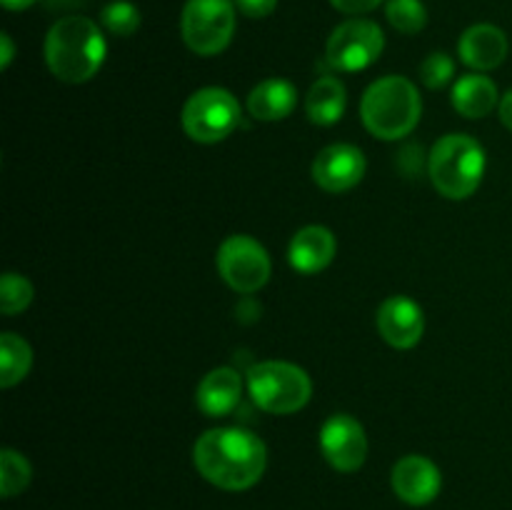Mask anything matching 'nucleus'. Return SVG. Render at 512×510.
Wrapping results in <instances>:
<instances>
[{"mask_svg":"<svg viewBox=\"0 0 512 510\" xmlns=\"http://www.w3.org/2000/svg\"><path fill=\"white\" fill-rule=\"evenodd\" d=\"M423 115L418 88L403 75H385L375 80L363 95L360 118L378 140H400L415 130Z\"/></svg>","mask_w":512,"mask_h":510,"instance_id":"7ed1b4c3","label":"nucleus"},{"mask_svg":"<svg viewBox=\"0 0 512 510\" xmlns=\"http://www.w3.org/2000/svg\"><path fill=\"white\" fill-rule=\"evenodd\" d=\"M243 398V375L235 368H215L200 380L195 403L208 418H225L233 413Z\"/></svg>","mask_w":512,"mask_h":510,"instance_id":"dca6fc26","label":"nucleus"},{"mask_svg":"<svg viewBox=\"0 0 512 510\" xmlns=\"http://www.w3.org/2000/svg\"><path fill=\"white\" fill-rule=\"evenodd\" d=\"M508 35L493 23L470 25L458 40V55L475 73H488L500 68L508 58Z\"/></svg>","mask_w":512,"mask_h":510,"instance_id":"4468645a","label":"nucleus"},{"mask_svg":"<svg viewBox=\"0 0 512 510\" xmlns=\"http://www.w3.org/2000/svg\"><path fill=\"white\" fill-rule=\"evenodd\" d=\"M100 23L108 33L120 35V38H128L143 23V15L135 8V3L130 0H110L103 10H100Z\"/></svg>","mask_w":512,"mask_h":510,"instance_id":"5701e85b","label":"nucleus"},{"mask_svg":"<svg viewBox=\"0 0 512 510\" xmlns=\"http://www.w3.org/2000/svg\"><path fill=\"white\" fill-rule=\"evenodd\" d=\"M320 450L340 473H355L368 458L365 428L348 413H335L320 428Z\"/></svg>","mask_w":512,"mask_h":510,"instance_id":"9d476101","label":"nucleus"},{"mask_svg":"<svg viewBox=\"0 0 512 510\" xmlns=\"http://www.w3.org/2000/svg\"><path fill=\"white\" fill-rule=\"evenodd\" d=\"M33 303V283L20 273H5L0 280V310L3 315L23 313Z\"/></svg>","mask_w":512,"mask_h":510,"instance_id":"b1692460","label":"nucleus"},{"mask_svg":"<svg viewBox=\"0 0 512 510\" xmlns=\"http://www.w3.org/2000/svg\"><path fill=\"white\" fill-rule=\"evenodd\" d=\"M235 8L245 15V18H268L275 8H278V0H235Z\"/></svg>","mask_w":512,"mask_h":510,"instance_id":"a878e982","label":"nucleus"},{"mask_svg":"<svg viewBox=\"0 0 512 510\" xmlns=\"http://www.w3.org/2000/svg\"><path fill=\"white\" fill-rule=\"evenodd\" d=\"M298 105V90L290 80L268 78L255 85L248 95V110L255 120L275 123L285 120Z\"/></svg>","mask_w":512,"mask_h":510,"instance_id":"f3484780","label":"nucleus"},{"mask_svg":"<svg viewBox=\"0 0 512 510\" xmlns=\"http://www.w3.org/2000/svg\"><path fill=\"white\" fill-rule=\"evenodd\" d=\"M33 478V468H30L28 458L18 450L5 448L0 453V493L3 498H13V495L23 493Z\"/></svg>","mask_w":512,"mask_h":510,"instance_id":"412c9836","label":"nucleus"},{"mask_svg":"<svg viewBox=\"0 0 512 510\" xmlns=\"http://www.w3.org/2000/svg\"><path fill=\"white\" fill-rule=\"evenodd\" d=\"M498 113H500V120H503V125L508 130H512V90L500 98V105H498Z\"/></svg>","mask_w":512,"mask_h":510,"instance_id":"c85d7f7f","label":"nucleus"},{"mask_svg":"<svg viewBox=\"0 0 512 510\" xmlns=\"http://www.w3.org/2000/svg\"><path fill=\"white\" fill-rule=\"evenodd\" d=\"M3 5L8 10H28L30 5H35V0H3Z\"/></svg>","mask_w":512,"mask_h":510,"instance_id":"c756f323","label":"nucleus"},{"mask_svg":"<svg viewBox=\"0 0 512 510\" xmlns=\"http://www.w3.org/2000/svg\"><path fill=\"white\" fill-rule=\"evenodd\" d=\"M105 53L108 45L100 25L85 15H65L45 35V63L63 83H88L103 68Z\"/></svg>","mask_w":512,"mask_h":510,"instance_id":"f03ea898","label":"nucleus"},{"mask_svg":"<svg viewBox=\"0 0 512 510\" xmlns=\"http://www.w3.org/2000/svg\"><path fill=\"white\" fill-rule=\"evenodd\" d=\"M428 175L435 190L448 200H465L480 188L485 175V150L465 133H450L433 145Z\"/></svg>","mask_w":512,"mask_h":510,"instance_id":"20e7f679","label":"nucleus"},{"mask_svg":"<svg viewBox=\"0 0 512 510\" xmlns=\"http://www.w3.org/2000/svg\"><path fill=\"white\" fill-rule=\"evenodd\" d=\"M500 105L498 88L483 73L460 75L453 85V108L470 120L485 118Z\"/></svg>","mask_w":512,"mask_h":510,"instance_id":"a211bd4d","label":"nucleus"},{"mask_svg":"<svg viewBox=\"0 0 512 510\" xmlns=\"http://www.w3.org/2000/svg\"><path fill=\"white\" fill-rule=\"evenodd\" d=\"M363 150L350 143H333L318 153L313 163V180L325 193H348L365 178Z\"/></svg>","mask_w":512,"mask_h":510,"instance_id":"9b49d317","label":"nucleus"},{"mask_svg":"<svg viewBox=\"0 0 512 510\" xmlns=\"http://www.w3.org/2000/svg\"><path fill=\"white\" fill-rule=\"evenodd\" d=\"M248 393L265 413L290 415L308 405L313 383L300 365L285 363V360H265L248 370Z\"/></svg>","mask_w":512,"mask_h":510,"instance_id":"39448f33","label":"nucleus"},{"mask_svg":"<svg viewBox=\"0 0 512 510\" xmlns=\"http://www.w3.org/2000/svg\"><path fill=\"white\" fill-rule=\"evenodd\" d=\"M195 470L220 490H248L263 478L268 450L245 428H213L195 440Z\"/></svg>","mask_w":512,"mask_h":510,"instance_id":"f257e3e1","label":"nucleus"},{"mask_svg":"<svg viewBox=\"0 0 512 510\" xmlns=\"http://www.w3.org/2000/svg\"><path fill=\"white\" fill-rule=\"evenodd\" d=\"M455 75V60L448 53H430L428 58L420 63V80L425 88L440 90L453 80Z\"/></svg>","mask_w":512,"mask_h":510,"instance_id":"393cba45","label":"nucleus"},{"mask_svg":"<svg viewBox=\"0 0 512 510\" xmlns=\"http://www.w3.org/2000/svg\"><path fill=\"white\" fill-rule=\"evenodd\" d=\"M378 333L388 345L398 350H410L423 340L425 313L408 295H393L378 308Z\"/></svg>","mask_w":512,"mask_h":510,"instance_id":"f8f14e48","label":"nucleus"},{"mask_svg":"<svg viewBox=\"0 0 512 510\" xmlns=\"http://www.w3.org/2000/svg\"><path fill=\"white\" fill-rule=\"evenodd\" d=\"M13 55H15V45H13V38H10L8 33L0 35V68H8L10 63H13Z\"/></svg>","mask_w":512,"mask_h":510,"instance_id":"cd10ccee","label":"nucleus"},{"mask_svg":"<svg viewBox=\"0 0 512 510\" xmlns=\"http://www.w3.org/2000/svg\"><path fill=\"white\" fill-rule=\"evenodd\" d=\"M218 273L235 293L250 295L270 280V255L250 235H230L218 248Z\"/></svg>","mask_w":512,"mask_h":510,"instance_id":"1a4fd4ad","label":"nucleus"},{"mask_svg":"<svg viewBox=\"0 0 512 510\" xmlns=\"http://www.w3.org/2000/svg\"><path fill=\"white\" fill-rule=\"evenodd\" d=\"M385 18L400 33L415 35L428 25V10L420 0H388Z\"/></svg>","mask_w":512,"mask_h":510,"instance_id":"4be33fe9","label":"nucleus"},{"mask_svg":"<svg viewBox=\"0 0 512 510\" xmlns=\"http://www.w3.org/2000/svg\"><path fill=\"white\" fill-rule=\"evenodd\" d=\"M180 120L190 140L213 145L233 135L240 125V103L225 88H200L185 100Z\"/></svg>","mask_w":512,"mask_h":510,"instance_id":"0eeeda50","label":"nucleus"},{"mask_svg":"<svg viewBox=\"0 0 512 510\" xmlns=\"http://www.w3.org/2000/svg\"><path fill=\"white\" fill-rule=\"evenodd\" d=\"M235 13V0H188L180 15L183 43L205 58L223 53L235 35Z\"/></svg>","mask_w":512,"mask_h":510,"instance_id":"423d86ee","label":"nucleus"},{"mask_svg":"<svg viewBox=\"0 0 512 510\" xmlns=\"http://www.w3.org/2000/svg\"><path fill=\"white\" fill-rule=\"evenodd\" d=\"M30 365H33L30 345L15 333L0 335V385L3 388L18 385L30 373Z\"/></svg>","mask_w":512,"mask_h":510,"instance_id":"aec40b11","label":"nucleus"},{"mask_svg":"<svg viewBox=\"0 0 512 510\" xmlns=\"http://www.w3.org/2000/svg\"><path fill=\"white\" fill-rule=\"evenodd\" d=\"M330 3H333V8L340 10V13L360 18V15L370 13V10H375L380 3H385V0H330Z\"/></svg>","mask_w":512,"mask_h":510,"instance_id":"bb28decb","label":"nucleus"},{"mask_svg":"<svg viewBox=\"0 0 512 510\" xmlns=\"http://www.w3.org/2000/svg\"><path fill=\"white\" fill-rule=\"evenodd\" d=\"M345 85L335 75H323L305 95V113L315 125H335L345 113Z\"/></svg>","mask_w":512,"mask_h":510,"instance_id":"6ab92c4d","label":"nucleus"},{"mask_svg":"<svg viewBox=\"0 0 512 510\" xmlns=\"http://www.w3.org/2000/svg\"><path fill=\"white\" fill-rule=\"evenodd\" d=\"M395 495L408 505H428L438 498L443 488V475L438 465L425 455H405L395 463L390 475Z\"/></svg>","mask_w":512,"mask_h":510,"instance_id":"ddd939ff","label":"nucleus"},{"mask_svg":"<svg viewBox=\"0 0 512 510\" xmlns=\"http://www.w3.org/2000/svg\"><path fill=\"white\" fill-rule=\"evenodd\" d=\"M335 250H338L335 235L325 225H305L290 240L288 258L293 270L303 275H315L333 263Z\"/></svg>","mask_w":512,"mask_h":510,"instance_id":"2eb2a0df","label":"nucleus"},{"mask_svg":"<svg viewBox=\"0 0 512 510\" xmlns=\"http://www.w3.org/2000/svg\"><path fill=\"white\" fill-rule=\"evenodd\" d=\"M385 35L378 23L368 18H350L330 33L325 60L340 73H358L370 68L383 55Z\"/></svg>","mask_w":512,"mask_h":510,"instance_id":"6e6552de","label":"nucleus"}]
</instances>
